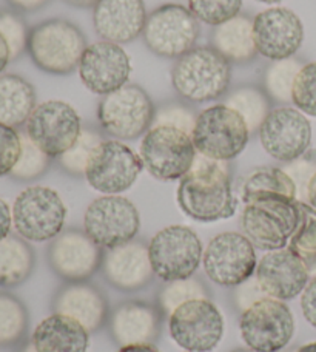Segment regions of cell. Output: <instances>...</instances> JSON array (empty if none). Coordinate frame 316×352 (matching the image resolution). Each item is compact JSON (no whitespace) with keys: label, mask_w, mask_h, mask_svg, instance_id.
<instances>
[{"label":"cell","mask_w":316,"mask_h":352,"mask_svg":"<svg viewBox=\"0 0 316 352\" xmlns=\"http://www.w3.org/2000/svg\"><path fill=\"white\" fill-rule=\"evenodd\" d=\"M199 21L179 3L157 6L147 17L144 42L150 52L167 59H179L199 39Z\"/></svg>","instance_id":"10"},{"label":"cell","mask_w":316,"mask_h":352,"mask_svg":"<svg viewBox=\"0 0 316 352\" xmlns=\"http://www.w3.org/2000/svg\"><path fill=\"white\" fill-rule=\"evenodd\" d=\"M242 8V0H188V10L199 22L219 27Z\"/></svg>","instance_id":"37"},{"label":"cell","mask_w":316,"mask_h":352,"mask_svg":"<svg viewBox=\"0 0 316 352\" xmlns=\"http://www.w3.org/2000/svg\"><path fill=\"white\" fill-rule=\"evenodd\" d=\"M17 352H37L36 351V348H34V344H33V342H28V343H25L23 346L19 349Z\"/></svg>","instance_id":"53"},{"label":"cell","mask_w":316,"mask_h":352,"mask_svg":"<svg viewBox=\"0 0 316 352\" xmlns=\"http://www.w3.org/2000/svg\"><path fill=\"white\" fill-rule=\"evenodd\" d=\"M0 34L8 43L12 60H17L27 52L30 30L22 16L16 11L0 10Z\"/></svg>","instance_id":"38"},{"label":"cell","mask_w":316,"mask_h":352,"mask_svg":"<svg viewBox=\"0 0 316 352\" xmlns=\"http://www.w3.org/2000/svg\"><path fill=\"white\" fill-rule=\"evenodd\" d=\"M78 72L87 90L106 96L128 84L131 62L122 45L99 41L85 48Z\"/></svg>","instance_id":"19"},{"label":"cell","mask_w":316,"mask_h":352,"mask_svg":"<svg viewBox=\"0 0 316 352\" xmlns=\"http://www.w3.org/2000/svg\"><path fill=\"white\" fill-rule=\"evenodd\" d=\"M196 118L198 116L194 115L190 107L172 102L162 105L161 109L156 110L153 125H151V127H156V125H167V127L179 129L192 136Z\"/></svg>","instance_id":"41"},{"label":"cell","mask_w":316,"mask_h":352,"mask_svg":"<svg viewBox=\"0 0 316 352\" xmlns=\"http://www.w3.org/2000/svg\"><path fill=\"white\" fill-rule=\"evenodd\" d=\"M141 229V217L130 199L104 195L87 207L84 232L104 249H115L135 240Z\"/></svg>","instance_id":"12"},{"label":"cell","mask_w":316,"mask_h":352,"mask_svg":"<svg viewBox=\"0 0 316 352\" xmlns=\"http://www.w3.org/2000/svg\"><path fill=\"white\" fill-rule=\"evenodd\" d=\"M82 121L71 105L47 100L36 107L25 124V133L49 158H59L78 141Z\"/></svg>","instance_id":"16"},{"label":"cell","mask_w":316,"mask_h":352,"mask_svg":"<svg viewBox=\"0 0 316 352\" xmlns=\"http://www.w3.org/2000/svg\"><path fill=\"white\" fill-rule=\"evenodd\" d=\"M173 342L187 352H210L224 336V317L208 298L182 303L168 316Z\"/></svg>","instance_id":"13"},{"label":"cell","mask_w":316,"mask_h":352,"mask_svg":"<svg viewBox=\"0 0 316 352\" xmlns=\"http://www.w3.org/2000/svg\"><path fill=\"white\" fill-rule=\"evenodd\" d=\"M155 113L148 93L136 84H126L100 99L98 121L105 133L130 141L147 133L153 125Z\"/></svg>","instance_id":"7"},{"label":"cell","mask_w":316,"mask_h":352,"mask_svg":"<svg viewBox=\"0 0 316 352\" xmlns=\"http://www.w3.org/2000/svg\"><path fill=\"white\" fill-rule=\"evenodd\" d=\"M304 64L298 59L275 60L265 68L264 73V91L267 93L270 100L280 104L292 102V93L295 79Z\"/></svg>","instance_id":"32"},{"label":"cell","mask_w":316,"mask_h":352,"mask_svg":"<svg viewBox=\"0 0 316 352\" xmlns=\"http://www.w3.org/2000/svg\"><path fill=\"white\" fill-rule=\"evenodd\" d=\"M22 152L17 164L12 168L10 176L17 181H33L48 170L49 156L42 152L36 144L30 140L27 133H21Z\"/></svg>","instance_id":"36"},{"label":"cell","mask_w":316,"mask_h":352,"mask_svg":"<svg viewBox=\"0 0 316 352\" xmlns=\"http://www.w3.org/2000/svg\"><path fill=\"white\" fill-rule=\"evenodd\" d=\"M293 352H316V342L307 343V344H304V346H301V348H298V349L293 351Z\"/></svg>","instance_id":"52"},{"label":"cell","mask_w":316,"mask_h":352,"mask_svg":"<svg viewBox=\"0 0 316 352\" xmlns=\"http://www.w3.org/2000/svg\"><path fill=\"white\" fill-rule=\"evenodd\" d=\"M212 47L219 52L230 64H247L256 58L253 41V19L238 14L225 23L214 27Z\"/></svg>","instance_id":"27"},{"label":"cell","mask_w":316,"mask_h":352,"mask_svg":"<svg viewBox=\"0 0 316 352\" xmlns=\"http://www.w3.org/2000/svg\"><path fill=\"white\" fill-rule=\"evenodd\" d=\"M28 326L25 306L14 295L0 292V344H14L22 340Z\"/></svg>","instance_id":"34"},{"label":"cell","mask_w":316,"mask_h":352,"mask_svg":"<svg viewBox=\"0 0 316 352\" xmlns=\"http://www.w3.org/2000/svg\"><path fill=\"white\" fill-rule=\"evenodd\" d=\"M34 254L19 235H8L0 241V287L22 285L33 272Z\"/></svg>","instance_id":"29"},{"label":"cell","mask_w":316,"mask_h":352,"mask_svg":"<svg viewBox=\"0 0 316 352\" xmlns=\"http://www.w3.org/2000/svg\"><path fill=\"white\" fill-rule=\"evenodd\" d=\"M225 105L236 110L244 118L250 133L259 130L270 113V98L255 85H242L233 90L225 99Z\"/></svg>","instance_id":"31"},{"label":"cell","mask_w":316,"mask_h":352,"mask_svg":"<svg viewBox=\"0 0 316 352\" xmlns=\"http://www.w3.org/2000/svg\"><path fill=\"white\" fill-rule=\"evenodd\" d=\"M256 2L267 3V5H273V3H281V2H284V0H256Z\"/></svg>","instance_id":"54"},{"label":"cell","mask_w":316,"mask_h":352,"mask_svg":"<svg viewBox=\"0 0 316 352\" xmlns=\"http://www.w3.org/2000/svg\"><path fill=\"white\" fill-rule=\"evenodd\" d=\"M12 228V212L6 201L0 198V241L11 235Z\"/></svg>","instance_id":"46"},{"label":"cell","mask_w":316,"mask_h":352,"mask_svg":"<svg viewBox=\"0 0 316 352\" xmlns=\"http://www.w3.org/2000/svg\"><path fill=\"white\" fill-rule=\"evenodd\" d=\"M22 152V138L17 129L0 124V176H10Z\"/></svg>","instance_id":"42"},{"label":"cell","mask_w":316,"mask_h":352,"mask_svg":"<svg viewBox=\"0 0 316 352\" xmlns=\"http://www.w3.org/2000/svg\"><path fill=\"white\" fill-rule=\"evenodd\" d=\"M196 152L213 161L229 162L241 155L250 140L244 118L225 104L202 110L192 133Z\"/></svg>","instance_id":"5"},{"label":"cell","mask_w":316,"mask_h":352,"mask_svg":"<svg viewBox=\"0 0 316 352\" xmlns=\"http://www.w3.org/2000/svg\"><path fill=\"white\" fill-rule=\"evenodd\" d=\"M12 228L25 241L45 243L63 230L67 207L60 195L45 186H31L12 204Z\"/></svg>","instance_id":"6"},{"label":"cell","mask_w":316,"mask_h":352,"mask_svg":"<svg viewBox=\"0 0 316 352\" xmlns=\"http://www.w3.org/2000/svg\"><path fill=\"white\" fill-rule=\"evenodd\" d=\"M34 87L19 74L0 76V124L19 129L27 124L37 107Z\"/></svg>","instance_id":"28"},{"label":"cell","mask_w":316,"mask_h":352,"mask_svg":"<svg viewBox=\"0 0 316 352\" xmlns=\"http://www.w3.org/2000/svg\"><path fill=\"white\" fill-rule=\"evenodd\" d=\"M10 62H12L10 47L8 43H6L5 37L0 34V76H2L3 72L6 70V67L10 65Z\"/></svg>","instance_id":"48"},{"label":"cell","mask_w":316,"mask_h":352,"mask_svg":"<svg viewBox=\"0 0 316 352\" xmlns=\"http://www.w3.org/2000/svg\"><path fill=\"white\" fill-rule=\"evenodd\" d=\"M147 17L144 0H99L93 6L94 31L119 45L142 36Z\"/></svg>","instance_id":"22"},{"label":"cell","mask_w":316,"mask_h":352,"mask_svg":"<svg viewBox=\"0 0 316 352\" xmlns=\"http://www.w3.org/2000/svg\"><path fill=\"white\" fill-rule=\"evenodd\" d=\"M232 82V64L213 47H194L176 60L172 85L192 104L223 98Z\"/></svg>","instance_id":"3"},{"label":"cell","mask_w":316,"mask_h":352,"mask_svg":"<svg viewBox=\"0 0 316 352\" xmlns=\"http://www.w3.org/2000/svg\"><path fill=\"white\" fill-rule=\"evenodd\" d=\"M233 352H256V351H253V349H238V351H233Z\"/></svg>","instance_id":"55"},{"label":"cell","mask_w":316,"mask_h":352,"mask_svg":"<svg viewBox=\"0 0 316 352\" xmlns=\"http://www.w3.org/2000/svg\"><path fill=\"white\" fill-rule=\"evenodd\" d=\"M102 269L106 281L125 292L139 291L147 286L155 274L148 248L139 241H130L124 246L109 249L102 258Z\"/></svg>","instance_id":"23"},{"label":"cell","mask_w":316,"mask_h":352,"mask_svg":"<svg viewBox=\"0 0 316 352\" xmlns=\"http://www.w3.org/2000/svg\"><path fill=\"white\" fill-rule=\"evenodd\" d=\"M63 2L73 6H78V8H90V6L96 5L99 0H63Z\"/></svg>","instance_id":"51"},{"label":"cell","mask_w":316,"mask_h":352,"mask_svg":"<svg viewBox=\"0 0 316 352\" xmlns=\"http://www.w3.org/2000/svg\"><path fill=\"white\" fill-rule=\"evenodd\" d=\"M31 342L37 352H87L90 332L74 318L56 312L36 326Z\"/></svg>","instance_id":"25"},{"label":"cell","mask_w":316,"mask_h":352,"mask_svg":"<svg viewBox=\"0 0 316 352\" xmlns=\"http://www.w3.org/2000/svg\"><path fill=\"white\" fill-rule=\"evenodd\" d=\"M255 278L267 297L286 301L302 294L311 281V270L289 248L270 250L259 260Z\"/></svg>","instance_id":"20"},{"label":"cell","mask_w":316,"mask_h":352,"mask_svg":"<svg viewBox=\"0 0 316 352\" xmlns=\"http://www.w3.org/2000/svg\"><path fill=\"white\" fill-rule=\"evenodd\" d=\"M192 136L167 125H156L144 135L139 147L144 168L159 181H178L196 160Z\"/></svg>","instance_id":"8"},{"label":"cell","mask_w":316,"mask_h":352,"mask_svg":"<svg viewBox=\"0 0 316 352\" xmlns=\"http://www.w3.org/2000/svg\"><path fill=\"white\" fill-rule=\"evenodd\" d=\"M241 337L256 352H280L295 334V318L281 300L264 297L242 311Z\"/></svg>","instance_id":"11"},{"label":"cell","mask_w":316,"mask_h":352,"mask_svg":"<svg viewBox=\"0 0 316 352\" xmlns=\"http://www.w3.org/2000/svg\"><path fill=\"white\" fill-rule=\"evenodd\" d=\"M265 193H276L282 197L298 199V190L293 179L284 168L278 167H259L253 170L241 186V199L247 203L251 197Z\"/></svg>","instance_id":"30"},{"label":"cell","mask_w":316,"mask_h":352,"mask_svg":"<svg viewBox=\"0 0 316 352\" xmlns=\"http://www.w3.org/2000/svg\"><path fill=\"white\" fill-rule=\"evenodd\" d=\"M176 201L188 218L199 223H216L236 213L230 168L224 161L196 155L193 167L179 179Z\"/></svg>","instance_id":"1"},{"label":"cell","mask_w":316,"mask_h":352,"mask_svg":"<svg viewBox=\"0 0 316 352\" xmlns=\"http://www.w3.org/2000/svg\"><path fill=\"white\" fill-rule=\"evenodd\" d=\"M142 170V160L135 150L117 140H106L94 148L85 179L96 192L121 195L135 186Z\"/></svg>","instance_id":"15"},{"label":"cell","mask_w":316,"mask_h":352,"mask_svg":"<svg viewBox=\"0 0 316 352\" xmlns=\"http://www.w3.org/2000/svg\"><path fill=\"white\" fill-rule=\"evenodd\" d=\"M300 223L289 241V249L306 263L308 270H316V210L304 201H298Z\"/></svg>","instance_id":"33"},{"label":"cell","mask_w":316,"mask_h":352,"mask_svg":"<svg viewBox=\"0 0 316 352\" xmlns=\"http://www.w3.org/2000/svg\"><path fill=\"white\" fill-rule=\"evenodd\" d=\"M196 298H207L205 287L201 281L193 278L170 281L161 294L162 311L170 316L182 303Z\"/></svg>","instance_id":"40"},{"label":"cell","mask_w":316,"mask_h":352,"mask_svg":"<svg viewBox=\"0 0 316 352\" xmlns=\"http://www.w3.org/2000/svg\"><path fill=\"white\" fill-rule=\"evenodd\" d=\"M301 311L307 323L316 329V276L307 283L301 294Z\"/></svg>","instance_id":"44"},{"label":"cell","mask_w":316,"mask_h":352,"mask_svg":"<svg viewBox=\"0 0 316 352\" xmlns=\"http://www.w3.org/2000/svg\"><path fill=\"white\" fill-rule=\"evenodd\" d=\"M292 102L304 115L316 118V62L302 65L295 79Z\"/></svg>","instance_id":"39"},{"label":"cell","mask_w":316,"mask_h":352,"mask_svg":"<svg viewBox=\"0 0 316 352\" xmlns=\"http://www.w3.org/2000/svg\"><path fill=\"white\" fill-rule=\"evenodd\" d=\"M12 10L23 11V12H33L41 10L42 6H45L49 0H5Z\"/></svg>","instance_id":"47"},{"label":"cell","mask_w":316,"mask_h":352,"mask_svg":"<svg viewBox=\"0 0 316 352\" xmlns=\"http://www.w3.org/2000/svg\"><path fill=\"white\" fill-rule=\"evenodd\" d=\"M117 352H161L153 344H130V346H121Z\"/></svg>","instance_id":"49"},{"label":"cell","mask_w":316,"mask_h":352,"mask_svg":"<svg viewBox=\"0 0 316 352\" xmlns=\"http://www.w3.org/2000/svg\"><path fill=\"white\" fill-rule=\"evenodd\" d=\"M54 309L74 318L88 332L99 329L106 317V303L96 287L87 283H73L63 287L54 301Z\"/></svg>","instance_id":"26"},{"label":"cell","mask_w":316,"mask_h":352,"mask_svg":"<svg viewBox=\"0 0 316 352\" xmlns=\"http://www.w3.org/2000/svg\"><path fill=\"white\" fill-rule=\"evenodd\" d=\"M244 204L241 229L255 249L270 252L289 246L300 223L298 199L265 193Z\"/></svg>","instance_id":"2"},{"label":"cell","mask_w":316,"mask_h":352,"mask_svg":"<svg viewBox=\"0 0 316 352\" xmlns=\"http://www.w3.org/2000/svg\"><path fill=\"white\" fill-rule=\"evenodd\" d=\"M290 178L293 179L296 190H298V201H304L307 198V187L311 182L312 176L316 172V164L313 161L308 160H296L293 162H289V166L284 168Z\"/></svg>","instance_id":"43"},{"label":"cell","mask_w":316,"mask_h":352,"mask_svg":"<svg viewBox=\"0 0 316 352\" xmlns=\"http://www.w3.org/2000/svg\"><path fill=\"white\" fill-rule=\"evenodd\" d=\"M264 297H267L262 292V289L259 287L256 278L255 280H247L245 283H242L241 287L238 291V305L242 307V309H247L249 306H251L253 303H256L258 300H261Z\"/></svg>","instance_id":"45"},{"label":"cell","mask_w":316,"mask_h":352,"mask_svg":"<svg viewBox=\"0 0 316 352\" xmlns=\"http://www.w3.org/2000/svg\"><path fill=\"white\" fill-rule=\"evenodd\" d=\"M54 272L68 281L79 283L96 272L102 263V252L85 232L67 230L54 238L48 250Z\"/></svg>","instance_id":"21"},{"label":"cell","mask_w":316,"mask_h":352,"mask_svg":"<svg viewBox=\"0 0 316 352\" xmlns=\"http://www.w3.org/2000/svg\"><path fill=\"white\" fill-rule=\"evenodd\" d=\"M202 254L198 234L182 224L161 229L148 244L153 272L167 283L192 278L202 263Z\"/></svg>","instance_id":"9"},{"label":"cell","mask_w":316,"mask_h":352,"mask_svg":"<svg viewBox=\"0 0 316 352\" xmlns=\"http://www.w3.org/2000/svg\"><path fill=\"white\" fill-rule=\"evenodd\" d=\"M253 41L258 54L271 62L290 59L304 41V27L295 11L273 6L253 17Z\"/></svg>","instance_id":"18"},{"label":"cell","mask_w":316,"mask_h":352,"mask_svg":"<svg viewBox=\"0 0 316 352\" xmlns=\"http://www.w3.org/2000/svg\"><path fill=\"white\" fill-rule=\"evenodd\" d=\"M87 39L74 23L49 19L30 30L27 53L33 64L48 74H65L78 70Z\"/></svg>","instance_id":"4"},{"label":"cell","mask_w":316,"mask_h":352,"mask_svg":"<svg viewBox=\"0 0 316 352\" xmlns=\"http://www.w3.org/2000/svg\"><path fill=\"white\" fill-rule=\"evenodd\" d=\"M306 203L308 206H312L313 209L316 210V172L312 176L311 182H308V187H307V198H306Z\"/></svg>","instance_id":"50"},{"label":"cell","mask_w":316,"mask_h":352,"mask_svg":"<svg viewBox=\"0 0 316 352\" xmlns=\"http://www.w3.org/2000/svg\"><path fill=\"white\" fill-rule=\"evenodd\" d=\"M102 141L104 140L98 131L91 129H82L78 141L73 144V147H69L65 153L59 156V162L63 170L76 176L85 175L88 161H90L94 148Z\"/></svg>","instance_id":"35"},{"label":"cell","mask_w":316,"mask_h":352,"mask_svg":"<svg viewBox=\"0 0 316 352\" xmlns=\"http://www.w3.org/2000/svg\"><path fill=\"white\" fill-rule=\"evenodd\" d=\"M202 266L208 278L216 285L241 286L256 270L255 246L244 234L224 232L208 241L202 254Z\"/></svg>","instance_id":"14"},{"label":"cell","mask_w":316,"mask_h":352,"mask_svg":"<svg viewBox=\"0 0 316 352\" xmlns=\"http://www.w3.org/2000/svg\"><path fill=\"white\" fill-rule=\"evenodd\" d=\"M111 332L121 346L151 344L159 334V312L142 301H128L113 312Z\"/></svg>","instance_id":"24"},{"label":"cell","mask_w":316,"mask_h":352,"mask_svg":"<svg viewBox=\"0 0 316 352\" xmlns=\"http://www.w3.org/2000/svg\"><path fill=\"white\" fill-rule=\"evenodd\" d=\"M258 133L267 155L281 162L302 158L312 142V125L307 116L287 105L270 110Z\"/></svg>","instance_id":"17"}]
</instances>
